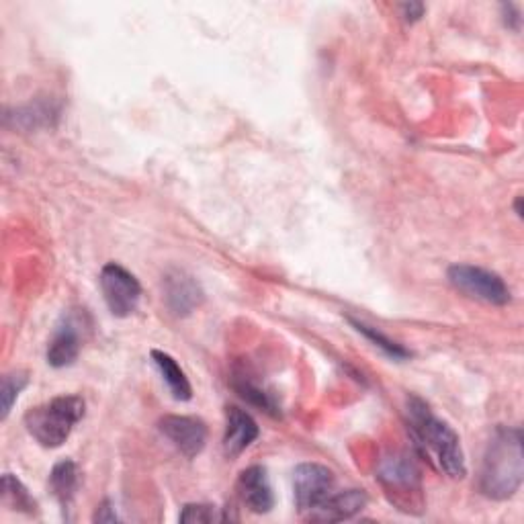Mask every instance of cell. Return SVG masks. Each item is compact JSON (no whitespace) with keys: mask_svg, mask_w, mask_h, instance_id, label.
Wrapping results in <instances>:
<instances>
[{"mask_svg":"<svg viewBox=\"0 0 524 524\" xmlns=\"http://www.w3.org/2000/svg\"><path fill=\"white\" fill-rule=\"evenodd\" d=\"M408 424L416 441V447L436 467L453 479H461L467 473L465 455L457 432L443 420L436 418L420 398L408 400Z\"/></svg>","mask_w":524,"mask_h":524,"instance_id":"obj_1","label":"cell"},{"mask_svg":"<svg viewBox=\"0 0 524 524\" xmlns=\"http://www.w3.org/2000/svg\"><path fill=\"white\" fill-rule=\"evenodd\" d=\"M522 477V432L518 428H498L484 455L479 490L492 500H508L520 490Z\"/></svg>","mask_w":524,"mask_h":524,"instance_id":"obj_2","label":"cell"},{"mask_svg":"<svg viewBox=\"0 0 524 524\" xmlns=\"http://www.w3.org/2000/svg\"><path fill=\"white\" fill-rule=\"evenodd\" d=\"M84 418V400L78 396H60L35 406L25 414V426L33 439L46 449L62 447Z\"/></svg>","mask_w":524,"mask_h":524,"instance_id":"obj_3","label":"cell"},{"mask_svg":"<svg viewBox=\"0 0 524 524\" xmlns=\"http://www.w3.org/2000/svg\"><path fill=\"white\" fill-rule=\"evenodd\" d=\"M449 283L463 295L484 301L490 305H506L510 301V289L500 275L473 267V265H453L447 271Z\"/></svg>","mask_w":524,"mask_h":524,"instance_id":"obj_4","label":"cell"},{"mask_svg":"<svg viewBox=\"0 0 524 524\" xmlns=\"http://www.w3.org/2000/svg\"><path fill=\"white\" fill-rule=\"evenodd\" d=\"M101 291L109 312L115 318H129L138 310L142 287L138 279L117 262H109L101 271Z\"/></svg>","mask_w":524,"mask_h":524,"instance_id":"obj_5","label":"cell"},{"mask_svg":"<svg viewBox=\"0 0 524 524\" xmlns=\"http://www.w3.org/2000/svg\"><path fill=\"white\" fill-rule=\"evenodd\" d=\"M295 504L301 512H312L334 494V473L320 463H301L293 471Z\"/></svg>","mask_w":524,"mask_h":524,"instance_id":"obj_6","label":"cell"},{"mask_svg":"<svg viewBox=\"0 0 524 524\" xmlns=\"http://www.w3.org/2000/svg\"><path fill=\"white\" fill-rule=\"evenodd\" d=\"M162 287H164V299L168 310L179 318L193 314L205 299V293L197 283V279L183 269L168 271L164 275Z\"/></svg>","mask_w":524,"mask_h":524,"instance_id":"obj_7","label":"cell"},{"mask_svg":"<svg viewBox=\"0 0 524 524\" xmlns=\"http://www.w3.org/2000/svg\"><path fill=\"white\" fill-rule=\"evenodd\" d=\"M160 432L177 447L187 459L197 457L207 443V428L203 420L193 416H164L160 422Z\"/></svg>","mask_w":524,"mask_h":524,"instance_id":"obj_8","label":"cell"},{"mask_svg":"<svg viewBox=\"0 0 524 524\" xmlns=\"http://www.w3.org/2000/svg\"><path fill=\"white\" fill-rule=\"evenodd\" d=\"M236 490H238L242 504L254 514H267L275 506L273 488H271L265 467L252 465V467L244 469L238 477Z\"/></svg>","mask_w":524,"mask_h":524,"instance_id":"obj_9","label":"cell"},{"mask_svg":"<svg viewBox=\"0 0 524 524\" xmlns=\"http://www.w3.org/2000/svg\"><path fill=\"white\" fill-rule=\"evenodd\" d=\"M82 346L80 336V322L76 316L68 314L62 318V322L56 326V332L48 346V363L56 369L70 367L78 355Z\"/></svg>","mask_w":524,"mask_h":524,"instance_id":"obj_10","label":"cell"},{"mask_svg":"<svg viewBox=\"0 0 524 524\" xmlns=\"http://www.w3.org/2000/svg\"><path fill=\"white\" fill-rule=\"evenodd\" d=\"M258 439V424L250 414L232 406L226 412V434L224 449L230 457H238Z\"/></svg>","mask_w":524,"mask_h":524,"instance_id":"obj_11","label":"cell"},{"mask_svg":"<svg viewBox=\"0 0 524 524\" xmlns=\"http://www.w3.org/2000/svg\"><path fill=\"white\" fill-rule=\"evenodd\" d=\"M367 506V496L361 490H346V492H334L322 506L310 512L312 520L322 522H338L348 520L355 514H359Z\"/></svg>","mask_w":524,"mask_h":524,"instance_id":"obj_12","label":"cell"},{"mask_svg":"<svg viewBox=\"0 0 524 524\" xmlns=\"http://www.w3.org/2000/svg\"><path fill=\"white\" fill-rule=\"evenodd\" d=\"M152 361H154L156 369L160 371L164 383L168 385L172 398L179 400V402H189L193 398V387H191L185 371L179 367V363L162 351H152Z\"/></svg>","mask_w":524,"mask_h":524,"instance_id":"obj_13","label":"cell"},{"mask_svg":"<svg viewBox=\"0 0 524 524\" xmlns=\"http://www.w3.org/2000/svg\"><path fill=\"white\" fill-rule=\"evenodd\" d=\"M381 482L391 490H412L420 486L418 469L404 455H393L381 465Z\"/></svg>","mask_w":524,"mask_h":524,"instance_id":"obj_14","label":"cell"},{"mask_svg":"<svg viewBox=\"0 0 524 524\" xmlns=\"http://www.w3.org/2000/svg\"><path fill=\"white\" fill-rule=\"evenodd\" d=\"M50 488L64 508L72 504L78 490V467L74 461L64 459L54 467L50 475Z\"/></svg>","mask_w":524,"mask_h":524,"instance_id":"obj_15","label":"cell"},{"mask_svg":"<svg viewBox=\"0 0 524 524\" xmlns=\"http://www.w3.org/2000/svg\"><path fill=\"white\" fill-rule=\"evenodd\" d=\"M234 387L238 389L240 396L244 400H248L250 404H254V406H258L262 410H267V412H275L277 410V406H275V402L271 398V393H267L256 381H252V377L246 371H236Z\"/></svg>","mask_w":524,"mask_h":524,"instance_id":"obj_16","label":"cell"},{"mask_svg":"<svg viewBox=\"0 0 524 524\" xmlns=\"http://www.w3.org/2000/svg\"><path fill=\"white\" fill-rule=\"evenodd\" d=\"M3 500L13 510H21V512H29V514H33L35 508H37L35 500L29 496L27 488L11 473H5V477H3Z\"/></svg>","mask_w":524,"mask_h":524,"instance_id":"obj_17","label":"cell"},{"mask_svg":"<svg viewBox=\"0 0 524 524\" xmlns=\"http://www.w3.org/2000/svg\"><path fill=\"white\" fill-rule=\"evenodd\" d=\"M351 322H353V326H355V328H357L365 338H369L375 346H379L381 351H383L387 357L396 359V361H404V359L412 357L402 344L389 340V338H387L385 334H381L377 328H371V326H367V324H363V322H355V320H351Z\"/></svg>","mask_w":524,"mask_h":524,"instance_id":"obj_18","label":"cell"},{"mask_svg":"<svg viewBox=\"0 0 524 524\" xmlns=\"http://www.w3.org/2000/svg\"><path fill=\"white\" fill-rule=\"evenodd\" d=\"M29 377L25 371H13L3 377V391H0V398H3V420L11 414L13 404L17 402L19 393L25 389Z\"/></svg>","mask_w":524,"mask_h":524,"instance_id":"obj_19","label":"cell"},{"mask_svg":"<svg viewBox=\"0 0 524 524\" xmlns=\"http://www.w3.org/2000/svg\"><path fill=\"white\" fill-rule=\"evenodd\" d=\"M226 518L228 514H222L220 508L211 504H187L181 512V522H217Z\"/></svg>","mask_w":524,"mask_h":524,"instance_id":"obj_20","label":"cell"},{"mask_svg":"<svg viewBox=\"0 0 524 524\" xmlns=\"http://www.w3.org/2000/svg\"><path fill=\"white\" fill-rule=\"evenodd\" d=\"M48 115H52V107L48 109L46 105H43V107L41 105H37V107L29 105L25 109H19V115H15V119L25 121L31 127V125H37V123H48L50 121Z\"/></svg>","mask_w":524,"mask_h":524,"instance_id":"obj_21","label":"cell"},{"mask_svg":"<svg viewBox=\"0 0 524 524\" xmlns=\"http://www.w3.org/2000/svg\"><path fill=\"white\" fill-rule=\"evenodd\" d=\"M402 11H404V17L408 19V21H418L422 15H424V5H420V3H406V5H402Z\"/></svg>","mask_w":524,"mask_h":524,"instance_id":"obj_22","label":"cell"},{"mask_svg":"<svg viewBox=\"0 0 524 524\" xmlns=\"http://www.w3.org/2000/svg\"><path fill=\"white\" fill-rule=\"evenodd\" d=\"M95 520H99V522H115V520H117V514H115V510L111 508V504L105 502V504L97 510Z\"/></svg>","mask_w":524,"mask_h":524,"instance_id":"obj_23","label":"cell"}]
</instances>
